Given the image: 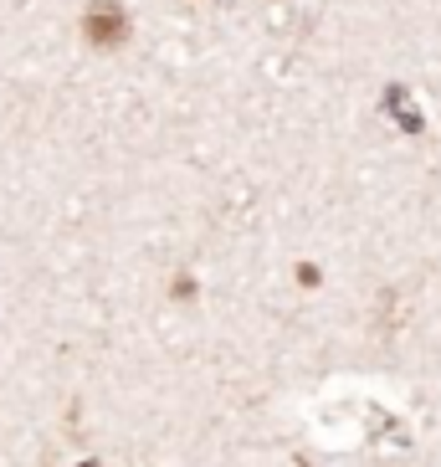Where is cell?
<instances>
[{"instance_id":"1","label":"cell","mask_w":441,"mask_h":467,"mask_svg":"<svg viewBox=\"0 0 441 467\" xmlns=\"http://www.w3.org/2000/svg\"><path fill=\"white\" fill-rule=\"evenodd\" d=\"M83 36L93 47H103V52H108V47H118L128 36V21H124V11H118V5H113V0H97L93 11L83 16Z\"/></svg>"}]
</instances>
